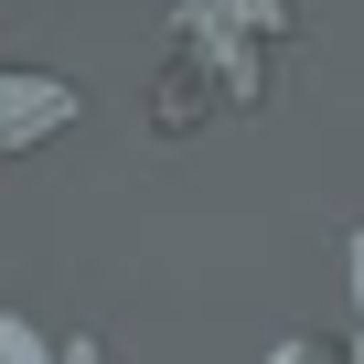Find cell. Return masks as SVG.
<instances>
[{"label": "cell", "instance_id": "cell-3", "mask_svg": "<svg viewBox=\"0 0 364 364\" xmlns=\"http://www.w3.org/2000/svg\"><path fill=\"white\" fill-rule=\"evenodd\" d=\"M0 353H11V364H33V332H22V321H0Z\"/></svg>", "mask_w": 364, "mask_h": 364}, {"label": "cell", "instance_id": "cell-1", "mask_svg": "<svg viewBox=\"0 0 364 364\" xmlns=\"http://www.w3.org/2000/svg\"><path fill=\"white\" fill-rule=\"evenodd\" d=\"M75 118V97L54 86V75H0V139H43V129H65Z\"/></svg>", "mask_w": 364, "mask_h": 364}, {"label": "cell", "instance_id": "cell-2", "mask_svg": "<svg viewBox=\"0 0 364 364\" xmlns=\"http://www.w3.org/2000/svg\"><path fill=\"white\" fill-rule=\"evenodd\" d=\"M268 364H343V353H332V343H279Z\"/></svg>", "mask_w": 364, "mask_h": 364}]
</instances>
